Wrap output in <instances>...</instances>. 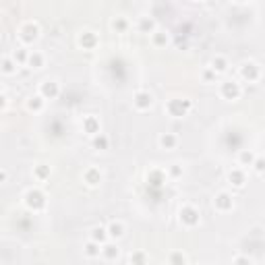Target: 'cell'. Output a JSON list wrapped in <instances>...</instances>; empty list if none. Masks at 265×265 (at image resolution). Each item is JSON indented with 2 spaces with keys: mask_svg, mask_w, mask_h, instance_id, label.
I'll use <instances>...</instances> for the list:
<instances>
[{
  "mask_svg": "<svg viewBox=\"0 0 265 265\" xmlns=\"http://www.w3.org/2000/svg\"><path fill=\"white\" fill-rule=\"evenodd\" d=\"M8 180V172L6 170H0V182H6Z\"/></svg>",
  "mask_w": 265,
  "mask_h": 265,
  "instance_id": "8d00e7d4",
  "label": "cell"
},
{
  "mask_svg": "<svg viewBox=\"0 0 265 265\" xmlns=\"http://www.w3.org/2000/svg\"><path fill=\"white\" fill-rule=\"evenodd\" d=\"M83 253L87 255V257H100V253H102V244L98 243H93V241H87L85 246H83Z\"/></svg>",
  "mask_w": 265,
  "mask_h": 265,
  "instance_id": "484cf974",
  "label": "cell"
},
{
  "mask_svg": "<svg viewBox=\"0 0 265 265\" xmlns=\"http://www.w3.org/2000/svg\"><path fill=\"white\" fill-rule=\"evenodd\" d=\"M91 145H93L95 149H108L110 141H108V137H106L104 132H100V135H95V137L91 139Z\"/></svg>",
  "mask_w": 265,
  "mask_h": 265,
  "instance_id": "f546056e",
  "label": "cell"
},
{
  "mask_svg": "<svg viewBox=\"0 0 265 265\" xmlns=\"http://www.w3.org/2000/svg\"><path fill=\"white\" fill-rule=\"evenodd\" d=\"M40 38V27H38V23H33V21H27V23H23L21 27H19V40L23 44H33L35 40Z\"/></svg>",
  "mask_w": 265,
  "mask_h": 265,
  "instance_id": "277c9868",
  "label": "cell"
},
{
  "mask_svg": "<svg viewBox=\"0 0 265 265\" xmlns=\"http://www.w3.org/2000/svg\"><path fill=\"white\" fill-rule=\"evenodd\" d=\"M25 205L33 211H42L46 207V195H44V191L40 189H29L25 193Z\"/></svg>",
  "mask_w": 265,
  "mask_h": 265,
  "instance_id": "7a4b0ae2",
  "label": "cell"
},
{
  "mask_svg": "<svg viewBox=\"0 0 265 265\" xmlns=\"http://www.w3.org/2000/svg\"><path fill=\"white\" fill-rule=\"evenodd\" d=\"M129 263L131 265H147V253L145 251H132L129 255Z\"/></svg>",
  "mask_w": 265,
  "mask_h": 265,
  "instance_id": "4316f807",
  "label": "cell"
},
{
  "mask_svg": "<svg viewBox=\"0 0 265 265\" xmlns=\"http://www.w3.org/2000/svg\"><path fill=\"white\" fill-rule=\"evenodd\" d=\"M44 106H46V100H44L40 93L38 95H31V98L27 100V110H31V112H42Z\"/></svg>",
  "mask_w": 265,
  "mask_h": 265,
  "instance_id": "603a6c76",
  "label": "cell"
},
{
  "mask_svg": "<svg viewBox=\"0 0 265 265\" xmlns=\"http://www.w3.org/2000/svg\"><path fill=\"white\" fill-rule=\"evenodd\" d=\"M50 174H52V168L48 164H38V166L33 168V176H35V180H40V182L48 180Z\"/></svg>",
  "mask_w": 265,
  "mask_h": 265,
  "instance_id": "ac0fdd59",
  "label": "cell"
},
{
  "mask_svg": "<svg viewBox=\"0 0 265 265\" xmlns=\"http://www.w3.org/2000/svg\"><path fill=\"white\" fill-rule=\"evenodd\" d=\"M147 180L152 182V184H162L164 182V172H160V170H152L147 174Z\"/></svg>",
  "mask_w": 265,
  "mask_h": 265,
  "instance_id": "4dcf8cb0",
  "label": "cell"
},
{
  "mask_svg": "<svg viewBox=\"0 0 265 265\" xmlns=\"http://www.w3.org/2000/svg\"><path fill=\"white\" fill-rule=\"evenodd\" d=\"M132 104H135L137 110H149L154 106V95L145 89H139L135 95H132Z\"/></svg>",
  "mask_w": 265,
  "mask_h": 265,
  "instance_id": "52a82bcc",
  "label": "cell"
},
{
  "mask_svg": "<svg viewBox=\"0 0 265 265\" xmlns=\"http://www.w3.org/2000/svg\"><path fill=\"white\" fill-rule=\"evenodd\" d=\"M228 180H230V184H234V187H244V182H246L244 170L243 168H232V170L228 172Z\"/></svg>",
  "mask_w": 265,
  "mask_h": 265,
  "instance_id": "4fadbf2b",
  "label": "cell"
},
{
  "mask_svg": "<svg viewBox=\"0 0 265 265\" xmlns=\"http://www.w3.org/2000/svg\"><path fill=\"white\" fill-rule=\"evenodd\" d=\"M228 66H230V65H228V58L226 56H214V58H211V70H214V73L216 75H220V73H226V70H228Z\"/></svg>",
  "mask_w": 265,
  "mask_h": 265,
  "instance_id": "2e32d148",
  "label": "cell"
},
{
  "mask_svg": "<svg viewBox=\"0 0 265 265\" xmlns=\"http://www.w3.org/2000/svg\"><path fill=\"white\" fill-rule=\"evenodd\" d=\"M83 131L87 132V135H91V137L100 135V132H102L100 118H98V116H85V118H83Z\"/></svg>",
  "mask_w": 265,
  "mask_h": 265,
  "instance_id": "7c38bea8",
  "label": "cell"
},
{
  "mask_svg": "<svg viewBox=\"0 0 265 265\" xmlns=\"http://www.w3.org/2000/svg\"><path fill=\"white\" fill-rule=\"evenodd\" d=\"M203 79H205V81H216V73L207 66L205 70H203Z\"/></svg>",
  "mask_w": 265,
  "mask_h": 265,
  "instance_id": "836d02e7",
  "label": "cell"
},
{
  "mask_svg": "<svg viewBox=\"0 0 265 265\" xmlns=\"http://www.w3.org/2000/svg\"><path fill=\"white\" fill-rule=\"evenodd\" d=\"M152 42H154V46L155 48H166L168 46V42H170V38H168V33L162 31V29H155L152 33Z\"/></svg>",
  "mask_w": 265,
  "mask_h": 265,
  "instance_id": "ffe728a7",
  "label": "cell"
},
{
  "mask_svg": "<svg viewBox=\"0 0 265 265\" xmlns=\"http://www.w3.org/2000/svg\"><path fill=\"white\" fill-rule=\"evenodd\" d=\"M178 145V137L174 135V132H162L160 135V147L162 149H174Z\"/></svg>",
  "mask_w": 265,
  "mask_h": 265,
  "instance_id": "e0dca14e",
  "label": "cell"
},
{
  "mask_svg": "<svg viewBox=\"0 0 265 265\" xmlns=\"http://www.w3.org/2000/svg\"><path fill=\"white\" fill-rule=\"evenodd\" d=\"M106 238H108V232H106V226H95V228H91V236H89V241L98 243V244H104V243H106Z\"/></svg>",
  "mask_w": 265,
  "mask_h": 265,
  "instance_id": "7402d4cb",
  "label": "cell"
},
{
  "mask_svg": "<svg viewBox=\"0 0 265 265\" xmlns=\"http://www.w3.org/2000/svg\"><path fill=\"white\" fill-rule=\"evenodd\" d=\"M220 93H222L224 100H238L241 98V85L236 81H224L220 87Z\"/></svg>",
  "mask_w": 265,
  "mask_h": 265,
  "instance_id": "ba28073f",
  "label": "cell"
},
{
  "mask_svg": "<svg viewBox=\"0 0 265 265\" xmlns=\"http://www.w3.org/2000/svg\"><path fill=\"white\" fill-rule=\"evenodd\" d=\"M129 25H131V23H129L127 17H114L112 23H110V27L116 31V33H125V31L129 29Z\"/></svg>",
  "mask_w": 265,
  "mask_h": 265,
  "instance_id": "cb8c5ba5",
  "label": "cell"
},
{
  "mask_svg": "<svg viewBox=\"0 0 265 265\" xmlns=\"http://www.w3.org/2000/svg\"><path fill=\"white\" fill-rule=\"evenodd\" d=\"M166 110L170 116H176V118H182L187 116V112L191 110V102L189 100H180V98H174L166 104Z\"/></svg>",
  "mask_w": 265,
  "mask_h": 265,
  "instance_id": "3957f363",
  "label": "cell"
},
{
  "mask_svg": "<svg viewBox=\"0 0 265 265\" xmlns=\"http://www.w3.org/2000/svg\"><path fill=\"white\" fill-rule=\"evenodd\" d=\"M178 218H180V224H182V226L195 228V226L199 224V220H201V214H199V209H197V207H193V205H182L180 211H178Z\"/></svg>",
  "mask_w": 265,
  "mask_h": 265,
  "instance_id": "6da1fadb",
  "label": "cell"
},
{
  "mask_svg": "<svg viewBox=\"0 0 265 265\" xmlns=\"http://www.w3.org/2000/svg\"><path fill=\"white\" fill-rule=\"evenodd\" d=\"M241 75H243V79H249V83H255L261 77V66L257 63H244L241 66Z\"/></svg>",
  "mask_w": 265,
  "mask_h": 265,
  "instance_id": "9c48e42d",
  "label": "cell"
},
{
  "mask_svg": "<svg viewBox=\"0 0 265 265\" xmlns=\"http://www.w3.org/2000/svg\"><path fill=\"white\" fill-rule=\"evenodd\" d=\"M234 265H253V261L246 257V255H238V257L234 259Z\"/></svg>",
  "mask_w": 265,
  "mask_h": 265,
  "instance_id": "d6a6232c",
  "label": "cell"
},
{
  "mask_svg": "<svg viewBox=\"0 0 265 265\" xmlns=\"http://www.w3.org/2000/svg\"><path fill=\"white\" fill-rule=\"evenodd\" d=\"M214 207L220 211V214H226V211H230L234 207V197L230 195V193H218V195L214 197Z\"/></svg>",
  "mask_w": 265,
  "mask_h": 265,
  "instance_id": "5b68a950",
  "label": "cell"
},
{
  "mask_svg": "<svg viewBox=\"0 0 265 265\" xmlns=\"http://www.w3.org/2000/svg\"><path fill=\"white\" fill-rule=\"evenodd\" d=\"M214 265H220V263H214Z\"/></svg>",
  "mask_w": 265,
  "mask_h": 265,
  "instance_id": "74e56055",
  "label": "cell"
},
{
  "mask_svg": "<svg viewBox=\"0 0 265 265\" xmlns=\"http://www.w3.org/2000/svg\"><path fill=\"white\" fill-rule=\"evenodd\" d=\"M137 29L141 33H154L155 31V21L152 19V17H141L139 23H137Z\"/></svg>",
  "mask_w": 265,
  "mask_h": 265,
  "instance_id": "d6986e66",
  "label": "cell"
},
{
  "mask_svg": "<svg viewBox=\"0 0 265 265\" xmlns=\"http://www.w3.org/2000/svg\"><path fill=\"white\" fill-rule=\"evenodd\" d=\"M106 232H108V238H120L125 234V224L120 220H112V222L106 226Z\"/></svg>",
  "mask_w": 265,
  "mask_h": 265,
  "instance_id": "9a60e30c",
  "label": "cell"
},
{
  "mask_svg": "<svg viewBox=\"0 0 265 265\" xmlns=\"http://www.w3.org/2000/svg\"><path fill=\"white\" fill-rule=\"evenodd\" d=\"M168 265H189V259L182 251H172L168 255Z\"/></svg>",
  "mask_w": 265,
  "mask_h": 265,
  "instance_id": "d4e9b609",
  "label": "cell"
},
{
  "mask_svg": "<svg viewBox=\"0 0 265 265\" xmlns=\"http://www.w3.org/2000/svg\"><path fill=\"white\" fill-rule=\"evenodd\" d=\"M27 65H29L31 68H42L44 65H46V58H44V54H42V52H38V50H33V52H29Z\"/></svg>",
  "mask_w": 265,
  "mask_h": 265,
  "instance_id": "44dd1931",
  "label": "cell"
},
{
  "mask_svg": "<svg viewBox=\"0 0 265 265\" xmlns=\"http://www.w3.org/2000/svg\"><path fill=\"white\" fill-rule=\"evenodd\" d=\"M255 170H257L259 174L263 172V160H261V157H257V160H255Z\"/></svg>",
  "mask_w": 265,
  "mask_h": 265,
  "instance_id": "d590c367",
  "label": "cell"
},
{
  "mask_svg": "<svg viewBox=\"0 0 265 265\" xmlns=\"http://www.w3.org/2000/svg\"><path fill=\"white\" fill-rule=\"evenodd\" d=\"M17 68H19V65H17L13 58H4V60H2V65H0V70H2L4 75H15V73H17Z\"/></svg>",
  "mask_w": 265,
  "mask_h": 265,
  "instance_id": "f1b7e54d",
  "label": "cell"
},
{
  "mask_svg": "<svg viewBox=\"0 0 265 265\" xmlns=\"http://www.w3.org/2000/svg\"><path fill=\"white\" fill-rule=\"evenodd\" d=\"M180 174H182V168H180L178 164H172V168H170V176H174V178H178Z\"/></svg>",
  "mask_w": 265,
  "mask_h": 265,
  "instance_id": "e575fe53",
  "label": "cell"
},
{
  "mask_svg": "<svg viewBox=\"0 0 265 265\" xmlns=\"http://www.w3.org/2000/svg\"><path fill=\"white\" fill-rule=\"evenodd\" d=\"M17 65H27V58H29V50L27 48H17L11 56Z\"/></svg>",
  "mask_w": 265,
  "mask_h": 265,
  "instance_id": "83f0119b",
  "label": "cell"
},
{
  "mask_svg": "<svg viewBox=\"0 0 265 265\" xmlns=\"http://www.w3.org/2000/svg\"><path fill=\"white\" fill-rule=\"evenodd\" d=\"M102 257L104 259H108V261H114V259H118V255H120V249L114 243H104L102 244Z\"/></svg>",
  "mask_w": 265,
  "mask_h": 265,
  "instance_id": "5bb4252c",
  "label": "cell"
},
{
  "mask_svg": "<svg viewBox=\"0 0 265 265\" xmlns=\"http://www.w3.org/2000/svg\"><path fill=\"white\" fill-rule=\"evenodd\" d=\"M58 93H60V85L54 79H46V81L40 85V95L44 100H54V98H58Z\"/></svg>",
  "mask_w": 265,
  "mask_h": 265,
  "instance_id": "8992f818",
  "label": "cell"
},
{
  "mask_svg": "<svg viewBox=\"0 0 265 265\" xmlns=\"http://www.w3.org/2000/svg\"><path fill=\"white\" fill-rule=\"evenodd\" d=\"M79 46H81L83 50H93L95 46H98V42H100V38L95 35L93 31H89V29H85V31H81L79 33Z\"/></svg>",
  "mask_w": 265,
  "mask_h": 265,
  "instance_id": "30bf717a",
  "label": "cell"
},
{
  "mask_svg": "<svg viewBox=\"0 0 265 265\" xmlns=\"http://www.w3.org/2000/svg\"><path fill=\"white\" fill-rule=\"evenodd\" d=\"M102 170L100 168H95V166H89L87 170L83 172V182L87 184V187H98V184L102 182Z\"/></svg>",
  "mask_w": 265,
  "mask_h": 265,
  "instance_id": "8fae6325",
  "label": "cell"
},
{
  "mask_svg": "<svg viewBox=\"0 0 265 265\" xmlns=\"http://www.w3.org/2000/svg\"><path fill=\"white\" fill-rule=\"evenodd\" d=\"M238 160H241L243 166H251L253 160H255V155H253L251 152H241V157H238Z\"/></svg>",
  "mask_w": 265,
  "mask_h": 265,
  "instance_id": "1f68e13d",
  "label": "cell"
}]
</instances>
